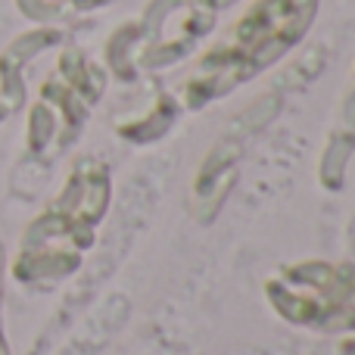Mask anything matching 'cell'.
<instances>
[{
	"label": "cell",
	"instance_id": "7a4b0ae2",
	"mask_svg": "<svg viewBox=\"0 0 355 355\" xmlns=\"http://www.w3.org/2000/svg\"><path fill=\"white\" fill-rule=\"evenodd\" d=\"M271 284L284 287V293L268 290L275 309L296 324H318L327 312H334V306L340 309L349 300V284L340 277L337 268L324 262L296 265L284 275V281L275 277Z\"/></svg>",
	"mask_w": 355,
	"mask_h": 355
},
{
	"label": "cell",
	"instance_id": "6da1fadb",
	"mask_svg": "<svg viewBox=\"0 0 355 355\" xmlns=\"http://www.w3.org/2000/svg\"><path fill=\"white\" fill-rule=\"evenodd\" d=\"M318 0H259L231 28V35L209 50L184 81V103L200 110L202 103L250 81L256 72L281 60L312 25Z\"/></svg>",
	"mask_w": 355,
	"mask_h": 355
},
{
	"label": "cell",
	"instance_id": "9c48e42d",
	"mask_svg": "<svg viewBox=\"0 0 355 355\" xmlns=\"http://www.w3.org/2000/svg\"><path fill=\"white\" fill-rule=\"evenodd\" d=\"M6 112H10V110H6V106L0 103V122H3V116H6Z\"/></svg>",
	"mask_w": 355,
	"mask_h": 355
},
{
	"label": "cell",
	"instance_id": "3957f363",
	"mask_svg": "<svg viewBox=\"0 0 355 355\" xmlns=\"http://www.w3.org/2000/svg\"><path fill=\"white\" fill-rule=\"evenodd\" d=\"M62 35L56 28H37V31H28V35L16 37V41L10 44V47L0 53V66L6 69H16V72H22V66L31 60V56H37L41 50L53 47V44H60Z\"/></svg>",
	"mask_w": 355,
	"mask_h": 355
},
{
	"label": "cell",
	"instance_id": "8992f818",
	"mask_svg": "<svg viewBox=\"0 0 355 355\" xmlns=\"http://www.w3.org/2000/svg\"><path fill=\"white\" fill-rule=\"evenodd\" d=\"M16 3L25 16L37 19V22H47V19L56 16V3H50V0H16Z\"/></svg>",
	"mask_w": 355,
	"mask_h": 355
},
{
	"label": "cell",
	"instance_id": "277c9868",
	"mask_svg": "<svg viewBox=\"0 0 355 355\" xmlns=\"http://www.w3.org/2000/svg\"><path fill=\"white\" fill-rule=\"evenodd\" d=\"M172 119H175V106L168 103H156V110L150 112V116H144L141 122H135V125H119V135L122 137H128V141H141V144H147V141H153V137H159V135H166V128L172 125Z\"/></svg>",
	"mask_w": 355,
	"mask_h": 355
},
{
	"label": "cell",
	"instance_id": "ba28073f",
	"mask_svg": "<svg viewBox=\"0 0 355 355\" xmlns=\"http://www.w3.org/2000/svg\"><path fill=\"white\" fill-rule=\"evenodd\" d=\"M0 296H3V246H0Z\"/></svg>",
	"mask_w": 355,
	"mask_h": 355
},
{
	"label": "cell",
	"instance_id": "5b68a950",
	"mask_svg": "<svg viewBox=\"0 0 355 355\" xmlns=\"http://www.w3.org/2000/svg\"><path fill=\"white\" fill-rule=\"evenodd\" d=\"M56 137V112L47 103H35L28 112V153L41 156Z\"/></svg>",
	"mask_w": 355,
	"mask_h": 355
},
{
	"label": "cell",
	"instance_id": "52a82bcc",
	"mask_svg": "<svg viewBox=\"0 0 355 355\" xmlns=\"http://www.w3.org/2000/svg\"><path fill=\"white\" fill-rule=\"evenodd\" d=\"M234 0H190V6H193L196 12H209V16H215V10H225V6H231Z\"/></svg>",
	"mask_w": 355,
	"mask_h": 355
}]
</instances>
